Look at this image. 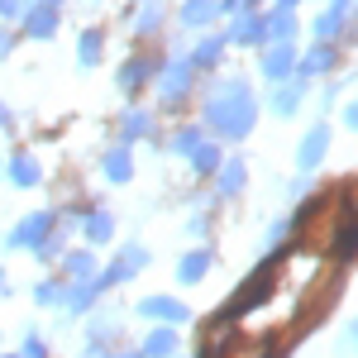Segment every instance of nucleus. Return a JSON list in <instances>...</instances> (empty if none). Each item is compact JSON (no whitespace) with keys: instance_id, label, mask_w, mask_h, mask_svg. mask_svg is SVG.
<instances>
[{"instance_id":"7","label":"nucleus","mask_w":358,"mask_h":358,"mask_svg":"<svg viewBox=\"0 0 358 358\" xmlns=\"http://www.w3.org/2000/svg\"><path fill=\"white\" fill-rule=\"evenodd\" d=\"M124 358H134V354H124Z\"/></svg>"},{"instance_id":"3","label":"nucleus","mask_w":358,"mask_h":358,"mask_svg":"<svg viewBox=\"0 0 358 358\" xmlns=\"http://www.w3.org/2000/svg\"><path fill=\"white\" fill-rule=\"evenodd\" d=\"M201 273H206V253H192V258L182 263V282H196Z\"/></svg>"},{"instance_id":"4","label":"nucleus","mask_w":358,"mask_h":358,"mask_svg":"<svg viewBox=\"0 0 358 358\" xmlns=\"http://www.w3.org/2000/svg\"><path fill=\"white\" fill-rule=\"evenodd\" d=\"M148 354H153V358L172 354V334H167V330H158V334H153V339H148Z\"/></svg>"},{"instance_id":"2","label":"nucleus","mask_w":358,"mask_h":358,"mask_svg":"<svg viewBox=\"0 0 358 358\" xmlns=\"http://www.w3.org/2000/svg\"><path fill=\"white\" fill-rule=\"evenodd\" d=\"M143 315H163V320H182V306H172V301H148V306H143Z\"/></svg>"},{"instance_id":"5","label":"nucleus","mask_w":358,"mask_h":358,"mask_svg":"<svg viewBox=\"0 0 358 358\" xmlns=\"http://www.w3.org/2000/svg\"><path fill=\"white\" fill-rule=\"evenodd\" d=\"M106 234H110V220H106V215H96V220H91V239H106Z\"/></svg>"},{"instance_id":"6","label":"nucleus","mask_w":358,"mask_h":358,"mask_svg":"<svg viewBox=\"0 0 358 358\" xmlns=\"http://www.w3.org/2000/svg\"><path fill=\"white\" fill-rule=\"evenodd\" d=\"M24 358H43V344H38V339H29V344H24Z\"/></svg>"},{"instance_id":"1","label":"nucleus","mask_w":358,"mask_h":358,"mask_svg":"<svg viewBox=\"0 0 358 358\" xmlns=\"http://www.w3.org/2000/svg\"><path fill=\"white\" fill-rule=\"evenodd\" d=\"M43 229H48V215H34L29 224H20V229H15V244H34Z\"/></svg>"}]
</instances>
